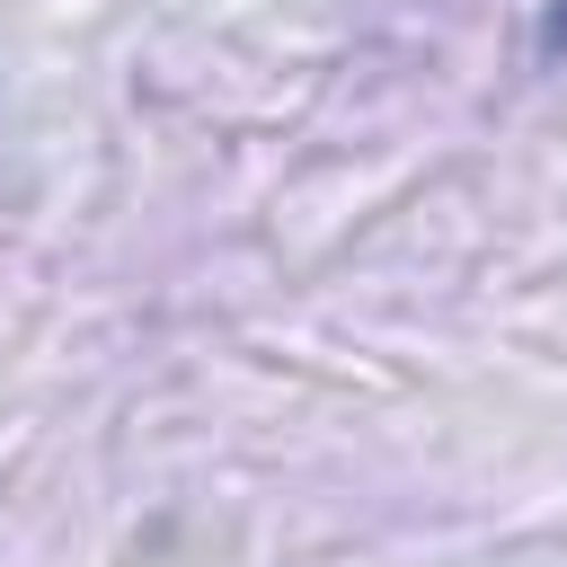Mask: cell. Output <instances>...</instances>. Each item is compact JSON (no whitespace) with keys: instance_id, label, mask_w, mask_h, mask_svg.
Returning <instances> with one entry per match:
<instances>
[{"instance_id":"cell-1","label":"cell","mask_w":567,"mask_h":567,"mask_svg":"<svg viewBox=\"0 0 567 567\" xmlns=\"http://www.w3.org/2000/svg\"><path fill=\"white\" fill-rule=\"evenodd\" d=\"M540 53H567V0L540 9Z\"/></svg>"}]
</instances>
